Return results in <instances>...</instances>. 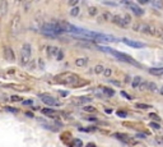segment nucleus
Returning a JSON list of instances; mask_svg holds the SVG:
<instances>
[{"label":"nucleus","mask_w":163,"mask_h":147,"mask_svg":"<svg viewBox=\"0 0 163 147\" xmlns=\"http://www.w3.org/2000/svg\"><path fill=\"white\" fill-rule=\"evenodd\" d=\"M100 50H102L103 52H107V54H111L112 56H115L116 59H118L120 61H122V63H127V64H131V65H134V67H140V64L135 60V59H133L130 55H127V54H124V52H120V51H116L115 49H112V47H108V46H97Z\"/></svg>","instance_id":"1"},{"label":"nucleus","mask_w":163,"mask_h":147,"mask_svg":"<svg viewBox=\"0 0 163 147\" xmlns=\"http://www.w3.org/2000/svg\"><path fill=\"white\" fill-rule=\"evenodd\" d=\"M41 31L43 35H46L49 37H55L64 33L62 28L59 24V20L58 22H45L41 26Z\"/></svg>","instance_id":"2"},{"label":"nucleus","mask_w":163,"mask_h":147,"mask_svg":"<svg viewBox=\"0 0 163 147\" xmlns=\"http://www.w3.org/2000/svg\"><path fill=\"white\" fill-rule=\"evenodd\" d=\"M31 58H32V47L28 42H26V44H23V46H22V49L19 51V64L22 67L28 65L31 61Z\"/></svg>","instance_id":"3"},{"label":"nucleus","mask_w":163,"mask_h":147,"mask_svg":"<svg viewBox=\"0 0 163 147\" xmlns=\"http://www.w3.org/2000/svg\"><path fill=\"white\" fill-rule=\"evenodd\" d=\"M79 81V77L74 73H61V74L55 77L56 83H62V85H75Z\"/></svg>","instance_id":"4"},{"label":"nucleus","mask_w":163,"mask_h":147,"mask_svg":"<svg viewBox=\"0 0 163 147\" xmlns=\"http://www.w3.org/2000/svg\"><path fill=\"white\" fill-rule=\"evenodd\" d=\"M38 97L42 100V102L45 104L47 108H55V106H60V105H61V102H60L58 99H55V97L51 96V95H45V93H40Z\"/></svg>","instance_id":"5"},{"label":"nucleus","mask_w":163,"mask_h":147,"mask_svg":"<svg viewBox=\"0 0 163 147\" xmlns=\"http://www.w3.org/2000/svg\"><path fill=\"white\" fill-rule=\"evenodd\" d=\"M20 27H22V22H20V17L17 14L13 17L12 22H10V32L13 35H18L20 32Z\"/></svg>","instance_id":"6"},{"label":"nucleus","mask_w":163,"mask_h":147,"mask_svg":"<svg viewBox=\"0 0 163 147\" xmlns=\"http://www.w3.org/2000/svg\"><path fill=\"white\" fill-rule=\"evenodd\" d=\"M122 4H125L131 12L135 14V16H138V17H142L145 12H144V9L143 8H140L138 4H135V3H131V2H122Z\"/></svg>","instance_id":"7"},{"label":"nucleus","mask_w":163,"mask_h":147,"mask_svg":"<svg viewBox=\"0 0 163 147\" xmlns=\"http://www.w3.org/2000/svg\"><path fill=\"white\" fill-rule=\"evenodd\" d=\"M114 137L117 138V140H120V141H121L122 143H125V145H126L127 142H130V145H136V143H139V142L134 141L129 134H126V133H121V132H116V133H114Z\"/></svg>","instance_id":"8"},{"label":"nucleus","mask_w":163,"mask_h":147,"mask_svg":"<svg viewBox=\"0 0 163 147\" xmlns=\"http://www.w3.org/2000/svg\"><path fill=\"white\" fill-rule=\"evenodd\" d=\"M3 55H4V59L6 61H15V51L13 50V47L4 46V49H3Z\"/></svg>","instance_id":"9"},{"label":"nucleus","mask_w":163,"mask_h":147,"mask_svg":"<svg viewBox=\"0 0 163 147\" xmlns=\"http://www.w3.org/2000/svg\"><path fill=\"white\" fill-rule=\"evenodd\" d=\"M111 22H112L115 26H118V27H121V28H127V24H126V22H125V19H124V16H122V14H115V16H112Z\"/></svg>","instance_id":"10"},{"label":"nucleus","mask_w":163,"mask_h":147,"mask_svg":"<svg viewBox=\"0 0 163 147\" xmlns=\"http://www.w3.org/2000/svg\"><path fill=\"white\" fill-rule=\"evenodd\" d=\"M122 42H124L126 46H130V47H133V49H143V47L147 46V45L143 44V42H139V41L130 40V38H122Z\"/></svg>","instance_id":"11"},{"label":"nucleus","mask_w":163,"mask_h":147,"mask_svg":"<svg viewBox=\"0 0 163 147\" xmlns=\"http://www.w3.org/2000/svg\"><path fill=\"white\" fill-rule=\"evenodd\" d=\"M59 50H60V49H59V47H56V46L47 45V46H46V54H47V56H49V58H56Z\"/></svg>","instance_id":"12"},{"label":"nucleus","mask_w":163,"mask_h":147,"mask_svg":"<svg viewBox=\"0 0 163 147\" xmlns=\"http://www.w3.org/2000/svg\"><path fill=\"white\" fill-rule=\"evenodd\" d=\"M41 113L43 115H46V117H50V118H56L58 117V111L54 110L52 108H43L41 110Z\"/></svg>","instance_id":"13"},{"label":"nucleus","mask_w":163,"mask_h":147,"mask_svg":"<svg viewBox=\"0 0 163 147\" xmlns=\"http://www.w3.org/2000/svg\"><path fill=\"white\" fill-rule=\"evenodd\" d=\"M88 64V58H77L74 60V65L78 68H84Z\"/></svg>","instance_id":"14"},{"label":"nucleus","mask_w":163,"mask_h":147,"mask_svg":"<svg viewBox=\"0 0 163 147\" xmlns=\"http://www.w3.org/2000/svg\"><path fill=\"white\" fill-rule=\"evenodd\" d=\"M147 91L150 93H158V86L156 85V82L147 81Z\"/></svg>","instance_id":"15"},{"label":"nucleus","mask_w":163,"mask_h":147,"mask_svg":"<svg viewBox=\"0 0 163 147\" xmlns=\"http://www.w3.org/2000/svg\"><path fill=\"white\" fill-rule=\"evenodd\" d=\"M8 8H9L8 2L2 0V2H0V14H2V16H6L8 14Z\"/></svg>","instance_id":"16"},{"label":"nucleus","mask_w":163,"mask_h":147,"mask_svg":"<svg viewBox=\"0 0 163 147\" xmlns=\"http://www.w3.org/2000/svg\"><path fill=\"white\" fill-rule=\"evenodd\" d=\"M148 72H149V74L156 76V77L163 76V68H149Z\"/></svg>","instance_id":"17"},{"label":"nucleus","mask_w":163,"mask_h":147,"mask_svg":"<svg viewBox=\"0 0 163 147\" xmlns=\"http://www.w3.org/2000/svg\"><path fill=\"white\" fill-rule=\"evenodd\" d=\"M102 91H103V95L106 97H114L115 96V90L111 87H103Z\"/></svg>","instance_id":"18"},{"label":"nucleus","mask_w":163,"mask_h":147,"mask_svg":"<svg viewBox=\"0 0 163 147\" xmlns=\"http://www.w3.org/2000/svg\"><path fill=\"white\" fill-rule=\"evenodd\" d=\"M144 79L140 77V76H136V77H134L133 78V81H131V87L133 88H138L139 86H140V83H142Z\"/></svg>","instance_id":"19"},{"label":"nucleus","mask_w":163,"mask_h":147,"mask_svg":"<svg viewBox=\"0 0 163 147\" xmlns=\"http://www.w3.org/2000/svg\"><path fill=\"white\" fill-rule=\"evenodd\" d=\"M98 8L97 7H88V16L89 17H97L98 16Z\"/></svg>","instance_id":"20"},{"label":"nucleus","mask_w":163,"mask_h":147,"mask_svg":"<svg viewBox=\"0 0 163 147\" xmlns=\"http://www.w3.org/2000/svg\"><path fill=\"white\" fill-rule=\"evenodd\" d=\"M112 19V14L110 12H103L102 16H101V20H103V22H111Z\"/></svg>","instance_id":"21"},{"label":"nucleus","mask_w":163,"mask_h":147,"mask_svg":"<svg viewBox=\"0 0 163 147\" xmlns=\"http://www.w3.org/2000/svg\"><path fill=\"white\" fill-rule=\"evenodd\" d=\"M103 70H105V67L102 65V64H97V65H94V68H93V73L94 74H102L103 73Z\"/></svg>","instance_id":"22"},{"label":"nucleus","mask_w":163,"mask_h":147,"mask_svg":"<svg viewBox=\"0 0 163 147\" xmlns=\"http://www.w3.org/2000/svg\"><path fill=\"white\" fill-rule=\"evenodd\" d=\"M79 13H80V8L79 7H74V8H71L70 9V12H69V14L71 16V17H78L79 16Z\"/></svg>","instance_id":"23"},{"label":"nucleus","mask_w":163,"mask_h":147,"mask_svg":"<svg viewBox=\"0 0 163 147\" xmlns=\"http://www.w3.org/2000/svg\"><path fill=\"white\" fill-rule=\"evenodd\" d=\"M135 108H136V109H142V110H148V109H150V105H148V104H142V102H136V104H135Z\"/></svg>","instance_id":"24"},{"label":"nucleus","mask_w":163,"mask_h":147,"mask_svg":"<svg viewBox=\"0 0 163 147\" xmlns=\"http://www.w3.org/2000/svg\"><path fill=\"white\" fill-rule=\"evenodd\" d=\"M149 118L152 119V122H161V117L158 114H156V113H149Z\"/></svg>","instance_id":"25"},{"label":"nucleus","mask_w":163,"mask_h":147,"mask_svg":"<svg viewBox=\"0 0 163 147\" xmlns=\"http://www.w3.org/2000/svg\"><path fill=\"white\" fill-rule=\"evenodd\" d=\"M83 110L85 113H97V109L94 106H91V105H85V106L83 108Z\"/></svg>","instance_id":"26"},{"label":"nucleus","mask_w":163,"mask_h":147,"mask_svg":"<svg viewBox=\"0 0 163 147\" xmlns=\"http://www.w3.org/2000/svg\"><path fill=\"white\" fill-rule=\"evenodd\" d=\"M116 115H117L118 118H127L129 113L125 111V110H117V111H116Z\"/></svg>","instance_id":"27"},{"label":"nucleus","mask_w":163,"mask_h":147,"mask_svg":"<svg viewBox=\"0 0 163 147\" xmlns=\"http://www.w3.org/2000/svg\"><path fill=\"white\" fill-rule=\"evenodd\" d=\"M112 69L111 68H105V70H103V73H102V74L106 77V78H110L111 76H112Z\"/></svg>","instance_id":"28"},{"label":"nucleus","mask_w":163,"mask_h":147,"mask_svg":"<svg viewBox=\"0 0 163 147\" xmlns=\"http://www.w3.org/2000/svg\"><path fill=\"white\" fill-rule=\"evenodd\" d=\"M149 127L153 128V129H156V131H159V129H161V124L157 123V122H150V123H149Z\"/></svg>","instance_id":"29"},{"label":"nucleus","mask_w":163,"mask_h":147,"mask_svg":"<svg viewBox=\"0 0 163 147\" xmlns=\"http://www.w3.org/2000/svg\"><path fill=\"white\" fill-rule=\"evenodd\" d=\"M42 128L49 129V131H52V132H58V131H59L58 127H51V125H47V124H42Z\"/></svg>","instance_id":"30"},{"label":"nucleus","mask_w":163,"mask_h":147,"mask_svg":"<svg viewBox=\"0 0 163 147\" xmlns=\"http://www.w3.org/2000/svg\"><path fill=\"white\" fill-rule=\"evenodd\" d=\"M5 111L12 113V114H17L19 110H18L17 108H13V106H5Z\"/></svg>","instance_id":"31"},{"label":"nucleus","mask_w":163,"mask_h":147,"mask_svg":"<svg viewBox=\"0 0 163 147\" xmlns=\"http://www.w3.org/2000/svg\"><path fill=\"white\" fill-rule=\"evenodd\" d=\"M122 16H124V19H125L126 24L129 26L130 23H131V20H133V19H131V16H130V14H127V13H126V14H122Z\"/></svg>","instance_id":"32"},{"label":"nucleus","mask_w":163,"mask_h":147,"mask_svg":"<svg viewBox=\"0 0 163 147\" xmlns=\"http://www.w3.org/2000/svg\"><path fill=\"white\" fill-rule=\"evenodd\" d=\"M139 91H147V81H143L142 83H140V86L138 87Z\"/></svg>","instance_id":"33"},{"label":"nucleus","mask_w":163,"mask_h":147,"mask_svg":"<svg viewBox=\"0 0 163 147\" xmlns=\"http://www.w3.org/2000/svg\"><path fill=\"white\" fill-rule=\"evenodd\" d=\"M79 131H83V132H96L97 128L96 127H88V128H79Z\"/></svg>","instance_id":"34"},{"label":"nucleus","mask_w":163,"mask_h":147,"mask_svg":"<svg viewBox=\"0 0 163 147\" xmlns=\"http://www.w3.org/2000/svg\"><path fill=\"white\" fill-rule=\"evenodd\" d=\"M22 105H26V106H33V101L32 100H23Z\"/></svg>","instance_id":"35"},{"label":"nucleus","mask_w":163,"mask_h":147,"mask_svg":"<svg viewBox=\"0 0 163 147\" xmlns=\"http://www.w3.org/2000/svg\"><path fill=\"white\" fill-rule=\"evenodd\" d=\"M156 36H158L161 40H163V28L162 27H158V29H157V35Z\"/></svg>","instance_id":"36"},{"label":"nucleus","mask_w":163,"mask_h":147,"mask_svg":"<svg viewBox=\"0 0 163 147\" xmlns=\"http://www.w3.org/2000/svg\"><path fill=\"white\" fill-rule=\"evenodd\" d=\"M78 100L79 101H83V102H91L92 101L91 97H87V96H80V97H78Z\"/></svg>","instance_id":"37"},{"label":"nucleus","mask_w":163,"mask_h":147,"mask_svg":"<svg viewBox=\"0 0 163 147\" xmlns=\"http://www.w3.org/2000/svg\"><path fill=\"white\" fill-rule=\"evenodd\" d=\"M120 93H121V96H122V97H125V99H127V100H133V97L130 96V95H129V93H127L126 91H121Z\"/></svg>","instance_id":"38"},{"label":"nucleus","mask_w":163,"mask_h":147,"mask_svg":"<svg viewBox=\"0 0 163 147\" xmlns=\"http://www.w3.org/2000/svg\"><path fill=\"white\" fill-rule=\"evenodd\" d=\"M62 58H64V51H62V50H59L58 55H56V60L60 61V60H62Z\"/></svg>","instance_id":"39"},{"label":"nucleus","mask_w":163,"mask_h":147,"mask_svg":"<svg viewBox=\"0 0 163 147\" xmlns=\"http://www.w3.org/2000/svg\"><path fill=\"white\" fill-rule=\"evenodd\" d=\"M10 100L12 101H23V99H22L20 96H18V95H13V96H10Z\"/></svg>","instance_id":"40"},{"label":"nucleus","mask_w":163,"mask_h":147,"mask_svg":"<svg viewBox=\"0 0 163 147\" xmlns=\"http://www.w3.org/2000/svg\"><path fill=\"white\" fill-rule=\"evenodd\" d=\"M74 147H83L82 140H74Z\"/></svg>","instance_id":"41"},{"label":"nucleus","mask_w":163,"mask_h":147,"mask_svg":"<svg viewBox=\"0 0 163 147\" xmlns=\"http://www.w3.org/2000/svg\"><path fill=\"white\" fill-rule=\"evenodd\" d=\"M156 142H157L158 145L163 146V137H161V136H157V137H156Z\"/></svg>","instance_id":"42"},{"label":"nucleus","mask_w":163,"mask_h":147,"mask_svg":"<svg viewBox=\"0 0 163 147\" xmlns=\"http://www.w3.org/2000/svg\"><path fill=\"white\" fill-rule=\"evenodd\" d=\"M59 93H60V96H62V97H66V96H69V92H68V91H64V90L59 91Z\"/></svg>","instance_id":"43"},{"label":"nucleus","mask_w":163,"mask_h":147,"mask_svg":"<svg viewBox=\"0 0 163 147\" xmlns=\"http://www.w3.org/2000/svg\"><path fill=\"white\" fill-rule=\"evenodd\" d=\"M114 86H117V87H120L121 86V83H120V81H117V79H114V81H110Z\"/></svg>","instance_id":"44"},{"label":"nucleus","mask_w":163,"mask_h":147,"mask_svg":"<svg viewBox=\"0 0 163 147\" xmlns=\"http://www.w3.org/2000/svg\"><path fill=\"white\" fill-rule=\"evenodd\" d=\"M148 134H143V133H136V138H147Z\"/></svg>","instance_id":"45"},{"label":"nucleus","mask_w":163,"mask_h":147,"mask_svg":"<svg viewBox=\"0 0 163 147\" xmlns=\"http://www.w3.org/2000/svg\"><path fill=\"white\" fill-rule=\"evenodd\" d=\"M105 5H110V7H116L117 4L116 3H112V2H103Z\"/></svg>","instance_id":"46"},{"label":"nucleus","mask_w":163,"mask_h":147,"mask_svg":"<svg viewBox=\"0 0 163 147\" xmlns=\"http://www.w3.org/2000/svg\"><path fill=\"white\" fill-rule=\"evenodd\" d=\"M78 3H79L78 0H74V2H69V5H71V7L74 8V5H75V7H78Z\"/></svg>","instance_id":"47"},{"label":"nucleus","mask_w":163,"mask_h":147,"mask_svg":"<svg viewBox=\"0 0 163 147\" xmlns=\"http://www.w3.org/2000/svg\"><path fill=\"white\" fill-rule=\"evenodd\" d=\"M9 87L12 88H17V90H24L26 87H22V86H14V85H9Z\"/></svg>","instance_id":"48"},{"label":"nucleus","mask_w":163,"mask_h":147,"mask_svg":"<svg viewBox=\"0 0 163 147\" xmlns=\"http://www.w3.org/2000/svg\"><path fill=\"white\" fill-rule=\"evenodd\" d=\"M152 4H153L156 8H162V3L161 2H154V3H152Z\"/></svg>","instance_id":"49"},{"label":"nucleus","mask_w":163,"mask_h":147,"mask_svg":"<svg viewBox=\"0 0 163 147\" xmlns=\"http://www.w3.org/2000/svg\"><path fill=\"white\" fill-rule=\"evenodd\" d=\"M85 147H97V146H96V143L89 142V143H87V145H85Z\"/></svg>","instance_id":"50"},{"label":"nucleus","mask_w":163,"mask_h":147,"mask_svg":"<svg viewBox=\"0 0 163 147\" xmlns=\"http://www.w3.org/2000/svg\"><path fill=\"white\" fill-rule=\"evenodd\" d=\"M24 114H26V115H27V117H29V118H33V117H35V115H33V114H32V113H31V111H26V113H24Z\"/></svg>","instance_id":"51"},{"label":"nucleus","mask_w":163,"mask_h":147,"mask_svg":"<svg viewBox=\"0 0 163 147\" xmlns=\"http://www.w3.org/2000/svg\"><path fill=\"white\" fill-rule=\"evenodd\" d=\"M105 113H106V114H111V113H112V109H111V108H106V109H105Z\"/></svg>","instance_id":"52"},{"label":"nucleus","mask_w":163,"mask_h":147,"mask_svg":"<svg viewBox=\"0 0 163 147\" xmlns=\"http://www.w3.org/2000/svg\"><path fill=\"white\" fill-rule=\"evenodd\" d=\"M130 82H131V78H130V77L127 76V77L125 78V83H130Z\"/></svg>","instance_id":"53"},{"label":"nucleus","mask_w":163,"mask_h":147,"mask_svg":"<svg viewBox=\"0 0 163 147\" xmlns=\"http://www.w3.org/2000/svg\"><path fill=\"white\" fill-rule=\"evenodd\" d=\"M158 93H159V95H162V96H163V86H162V87L158 90Z\"/></svg>","instance_id":"54"}]
</instances>
